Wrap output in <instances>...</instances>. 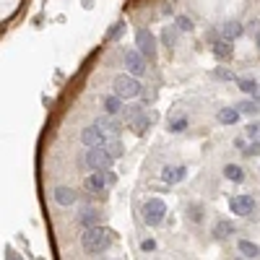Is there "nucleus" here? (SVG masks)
I'll return each mask as SVG.
<instances>
[{
    "label": "nucleus",
    "mask_w": 260,
    "mask_h": 260,
    "mask_svg": "<svg viewBox=\"0 0 260 260\" xmlns=\"http://www.w3.org/2000/svg\"><path fill=\"white\" fill-rule=\"evenodd\" d=\"M81 245L89 255H102L104 250H110L112 245V232L104 229V226H91V229H83L81 234Z\"/></svg>",
    "instance_id": "obj_1"
},
{
    "label": "nucleus",
    "mask_w": 260,
    "mask_h": 260,
    "mask_svg": "<svg viewBox=\"0 0 260 260\" xmlns=\"http://www.w3.org/2000/svg\"><path fill=\"white\" fill-rule=\"evenodd\" d=\"M112 86H115V94H117L120 99H136V96H141V91H143L141 81H138L136 76H130V73L115 76Z\"/></svg>",
    "instance_id": "obj_2"
},
{
    "label": "nucleus",
    "mask_w": 260,
    "mask_h": 260,
    "mask_svg": "<svg viewBox=\"0 0 260 260\" xmlns=\"http://www.w3.org/2000/svg\"><path fill=\"white\" fill-rule=\"evenodd\" d=\"M83 161H86V167H89V169L102 172V169H110V167H112L115 156H112L107 148H89V151L83 154Z\"/></svg>",
    "instance_id": "obj_3"
},
{
    "label": "nucleus",
    "mask_w": 260,
    "mask_h": 260,
    "mask_svg": "<svg viewBox=\"0 0 260 260\" xmlns=\"http://www.w3.org/2000/svg\"><path fill=\"white\" fill-rule=\"evenodd\" d=\"M164 219H167V206H164V201H161V198L146 201V206H143V221H146L148 226H159Z\"/></svg>",
    "instance_id": "obj_4"
},
{
    "label": "nucleus",
    "mask_w": 260,
    "mask_h": 260,
    "mask_svg": "<svg viewBox=\"0 0 260 260\" xmlns=\"http://www.w3.org/2000/svg\"><path fill=\"white\" fill-rule=\"evenodd\" d=\"M136 47H138V52H141L143 57L154 60V57H156V37L151 34L148 29H138V31H136Z\"/></svg>",
    "instance_id": "obj_5"
},
{
    "label": "nucleus",
    "mask_w": 260,
    "mask_h": 260,
    "mask_svg": "<svg viewBox=\"0 0 260 260\" xmlns=\"http://www.w3.org/2000/svg\"><path fill=\"white\" fill-rule=\"evenodd\" d=\"M107 141H110V138H107L96 125H89V127L81 130V143H83L86 148H104Z\"/></svg>",
    "instance_id": "obj_6"
},
{
    "label": "nucleus",
    "mask_w": 260,
    "mask_h": 260,
    "mask_svg": "<svg viewBox=\"0 0 260 260\" xmlns=\"http://www.w3.org/2000/svg\"><path fill=\"white\" fill-rule=\"evenodd\" d=\"M125 68H127V73L130 76H143L146 73V57L138 52V50H127L125 52Z\"/></svg>",
    "instance_id": "obj_7"
},
{
    "label": "nucleus",
    "mask_w": 260,
    "mask_h": 260,
    "mask_svg": "<svg viewBox=\"0 0 260 260\" xmlns=\"http://www.w3.org/2000/svg\"><path fill=\"white\" fill-rule=\"evenodd\" d=\"M229 208L237 216H250L252 208H255V198L252 195H234V198L229 201Z\"/></svg>",
    "instance_id": "obj_8"
},
{
    "label": "nucleus",
    "mask_w": 260,
    "mask_h": 260,
    "mask_svg": "<svg viewBox=\"0 0 260 260\" xmlns=\"http://www.w3.org/2000/svg\"><path fill=\"white\" fill-rule=\"evenodd\" d=\"M94 125L102 130L107 138H117L120 136V122L115 120V115H102V117H96Z\"/></svg>",
    "instance_id": "obj_9"
},
{
    "label": "nucleus",
    "mask_w": 260,
    "mask_h": 260,
    "mask_svg": "<svg viewBox=\"0 0 260 260\" xmlns=\"http://www.w3.org/2000/svg\"><path fill=\"white\" fill-rule=\"evenodd\" d=\"M208 39H211V52L219 57V60H229V57L234 55L232 42H226V39H216L213 34H208Z\"/></svg>",
    "instance_id": "obj_10"
},
{
    "label": "nucleus",
    "mask_w": 260,
    "mask_h": 260,
    "mask_svg": "<svg viewBox=\"0 0 260 260\" xmlns=\"http://www.w3.org/2000/svg\"><path fill=\"white\" fill-rule=\"evenodd\" d=\"M187 177V167H172V164H167L164 169H161V180L167 182V185H177V182H182Z\"/></svg>",
    "instance_id": "obj_11"
},
{
    "label": "nucleus",
    "mask_w": 260,
    "mask_h": 260,
    "mask_svg": "<svg viewBox=\"0 0 260 260\" xmlns=\"http://www.w3.org/2000/svg\"><path fill=\"white\" fill-rule=\"evenodd\" d=\"M242 34H245V26L240 24V21H226V24L221 26V39H226V42L240 39Z\"/></svg>",
    "instance_id": "obj_12"
},
{
    "label": "nucleus",
    "mask_w": 260,
    "mask_h": 260,
    "mask_svg": "<svg viewBox=\"0 0 260 260\" xmlns=\"http://www.w3.org/2000/svg\"><path fill=\"white\" fill-rule=\"evenodd\" d=\"M55 203L57 206H73L76 203V190L73 187H65V185H60V187H55Z\"/></svg>",
    "instance_id": "obj_13"
},
{
    "label": "nucleus",
    "mask_w": 260,
    "mask_h": 260,
    "mask_svg": "<svg viewBox=\"0 0 260 260\" xmlns=\"http://www.w3.org/2000/svg\"><path fill=\"white\" fill-rule=\"evenodd\" d=\"M234 232H237L234 229V221H229V219H221V221L213 224V237H216V240H229Z\"/></svg>",
    "instance_id": "obj_14"
},
{
    "label": "nucleus",
    "mask_w": 260,
    "mask_h": 260,
    "mask_svg": "<svg viewBox=\"0 0 260 260\" xmlns=\"http://www.w3.org/2000/svg\"><path fill=\"white\" fill-rule=\"evenodd\" d=\"M78 224L83 229H91V226H99V211L96 208H83L78 213Z\"/></svg>",
    "instance_id": "obj_15"
},
{
    "label": "nucleus",
    "mask_w": 260,
    "mask_h": 260,
    "mask_svg": "<svg viewBox=\"0 0 260 260\" xmlns=\"http://www.w3.org/2000/svg\"><path fill=\"white\" fill-rule=\"evenodd\" d=\"M237 250H240V255L247 257V260L260 257V247H257L255 242H250V240H240V242H237Z\"/></svg>",
    "instance_id": "obj_16"
},
{
    "label": "nucleus",
    "mask_w": 260,
    "mask_h": 260,
    "mask_svg": "<svg viewBox=\"0 0 260 260\" xmlns=\"http://www.w3.org/2000/svg\"><path fill=\"white\" fill-rule=\"evenodd\" d=\"M237 86H240V91L247 94V96H260V81H255V78H240Z\"/></svg>",
    "instance_id": "obj_17"
},
{
    "label": "nucleus",
    "mask_w": 260,
    "mask_h": 260,
    "mask_svg": "<svg viewBox=\"0 0 260 260\" xmlns=\"http://www.w3.org/2000/svg\"><path fill=\"white\" fill-rule=\"evenodd\" d=\"M216 120H219L221 125H234L237 120H240V110H237V107H224V110H219Z\"/></svg>",
    "instance_id": "obj_18"
},
{
    "label": "nucleus",
    "mask_w": 260,
    "mask_h": 260,
    "mask_svg": "<svg viewBox=\"0 0 260 260\" xmlns=\"http://www.w3.org/2000/svg\"><path fill=\"white\" fill-rule=\"evenodd\" d=\"M86 187H89L91 192H102L107 187V180H104L102 172H91V175L86 177Z\"/></svg>",
    "instance_id": "obj_19"
},
{
    "label": "nucleus",
    "mask_w": 260,
    "mask_h": 260,
    "mask_svg": "<svg viewBox=\"0 0 260 260\" xmlns=\"http://www.w3.org/2000/svg\"><path fill=\"white\" fill-rule=\"evenodd\" d=\"M102 107H104V115H117V112L122 110V99H120L117 94H112V96H104Z\"/></svg>",
    "instance_id": "obj_20"
},
{
    "label": "nucleus",
    "mask_w": 260,
    "mask_h": 260,
    "mask_svg": "<svg viewBox=\"0 0 260 260\" xmlns=\"http://www.w3.org/2000/svg\"><path fill=\"white\" fill-rule=\"evenodd\" d=\"M237 110L245 112V115H255V112H260V96H250V99L240 102V104H237Z\"/></svg>",
    "instance_id": "obj_21"
},
{
    "label": "nucleus",
    "mask_w": 260,
    "mask_h": 260,
    "mask_svg": "<svg viewBox=\"0 0 260 260\" xmlns=\"http://www.w3.org/2000/svg\"><path fill=\"white\" fill-rule=\"evenodd\" d=\"M224 177L232 180V182H242L245 180V169L240 164H226L224 167Z\"/></svg>",
    "instance_id": "obj_22"
},
{
    "label": "nucleus",
    "mask_w": 260,
    "mask_h": 260,
    "mask_svg": "<svg viewBox=\"0 0 260 260\" xmlns=\"http://www.w3.org/2000/svg\"><path fill=\"white\" fill-rule=\"evenodd\" d=\"M107 151H110V154L115 156V159H120L122 156V143L117 141V138H110V141H107V146H104Z\"/></svg>",
    "instance_id": "obj_23"
},
{
    "label": "nucleus",
    "mask_w": 260,
    "mask_h": 260,
    "mask_svg": "<svg viewBox=\"0 0 260 260\" xmlns=\"http://www.w3.org/2000/svg\"><path fill=\"white\" fill-rule=\"evenodd\" d=\"M245 138L247 141H260V122H250L245 127Z\"/></svg>",
    "instance_id": "obj_24"
},
{
    "label": "nucleus",
    "mask_w": 260,
    "mask_h": 260,
    "mask_svg": "<svg viewBox=\"0 0 260 260\" xmlns=\"http://www.w3.org/2000/svg\"><path fill=\"white\" fill-rule=\"evenodd\" d=\"M187 216H190V221H195V224H201V221H203V208H201V203H195V206H190V208H187Z\"/></svg>",
    "instance_id": "obj_25"
},
{
    "label": "nucleus",
    "mask_w": 260,
    "mask_h": 260,
    "mask_svg": "<svg viewBox=\"0 0 260 260\" xmlns=\"http://www.w3.org/2000/svg\"><path fill=\"white\" fill-rule=\"evenodd\" d=\"M242 156H247V159L260 156V141H250V143L245 146V151H242Z\"/></svg>",
    "instance_id": "obj_26"
},
{
    "label": "nucleus",
    "mask_w": 260,
    "mask_h": 260,
    "mask_svg": "<svg viewBox=\"0 0 260 260\" xmlns=\"http://www.w3.org/2000/svg\"><path fill=\"white\" fill-rule=\"evenodd\" d=\"M185 127H187V117H175V120H169V130H172V133H182Z\"/></svg>",
    "instance_id": "obj_27"
},
{
    "label": "nucleus",
    "mask_w": 260,
    "mask_h": 260,
    "mask_svg": "<svg viewBox=\"0 0 260 260\" xmlns=\"http://www.w3.org/2000/svg\"><path fill=\"white\" fill-rule=\"evenodd\" d=\"M213 78H219V81H240V78H237L232 71H226V68H216V71H213Z\"/></svg>",
    "instance_id": "obj_28"
},
{
    "label": "nucleus",
    "mask_w": 260,
    "mask_h": 260,
    "mask_svg": "<svg viewBox=\"0 0 260 260\" xmlns=\"http://www.w3.org/2000/svg\"><path fill=\"white\" fill-rule=\"evenodd\" d=\"M177 29H180V31H190V29H192V21H190L187 16H177Z\"/></svg>",
    "instance_id": "obj_29"
},
{
    "label": "nucleus",
    "mask_w": 260,
    "mask_h": 260,
    "mask_svg": "<svg viewBox=\"0 0 260 260\" xmlns=\"http://www.w3.org/2000/svg\"><path fill=\"white\" fill-rule=\"evenodd\" d=\"M102 175H104V180H107V185H115L117 182V175L112 169H102Z\"/></svg>",
    "instance_id": "obj_30"
},
{
    "label": "nucleus",
    "mask_w": 260,
    "mask_h": 260,
    "mask_svg": "<svg viewBox=\"0 0 260 260\" xmlns=\"http://www.w3.org/2000/svg\"><path fill=\"white\" fill-rule=\"evenodd\" d=\"M122 31H125V24H122V21H120V24H115V29H112L110 39H120V37H122Z\"/></svg>",
    "instance_id": "obj_31"
},
{
    "label": "nucleus",
    "mask_w": 260,
    "mask_h": 260,
    "mask_svg": "<svg viewBox=\"0 0 260 260\" xmlns=\"http://www.w3.org/2000/svg\"><path fill=\"white\" fill-rule=\"evenodd\" d=\"M141 247H143V252H151V250H156V242L154 240H143Z\"/></svg>",
    "instance_id": "obj_32"
},
{
    "label": "nucleus",
    "mask_w": 260,
    "mask_h": 260,
    "mask_svg": "<svg viewBox=\"0 0 260 260\" xmlns=\"http://www.w3.org/2000/svg\"><path fill=\"white\" fill-rule=\"evenodd\" d=\"M234 146H237V148H240V151H245V146H247V143H245L242 138H237V141H234Z\"/></svg>",
    "instance_id": "obj_33"
},
{
    "label": "nucleus",
    "mask_w": 260,
    "mask_h": 260,
    "mask_svg": "<svg viewBox=\"0 0 260 260\" xmlns=\"http://www.w3.org/2000/svg\"><path fill=\"white\" fill-rule=\"evenodd\" d=\"M252 31H255V45L260 47V29H252Z\"/></svg>",
    "instance_id": "obj_34"
},
{
    "label": "nucleus",
    "mask_w": 260,
    "mask_h": 260,
    "mask_svg": "<svg viewBox=\"0 0 260 260\" xmlns=\"http://www.w3.org/2000/svg\"><path fill=\"white\" fill-rule=\"evenodd\" d=\"M6 257H8V260H16V257H13V252H11V250H8V252H6Z\"/></svg>",
    "instance_id": "obj_35"
}]
</instances>
